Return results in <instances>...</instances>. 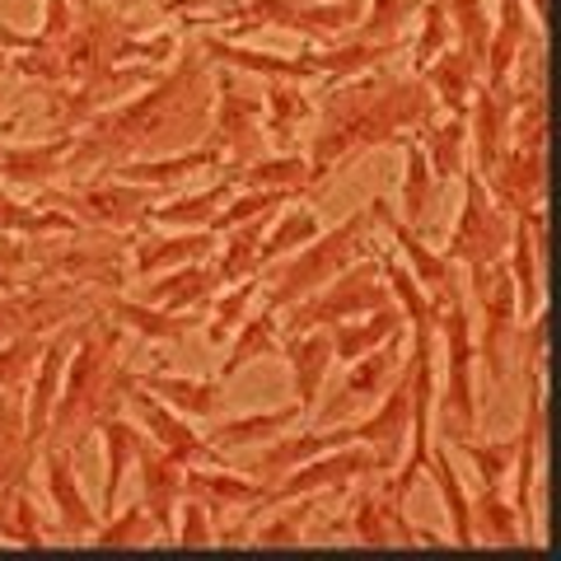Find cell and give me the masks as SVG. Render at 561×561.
I'll use <instances>...</instances> for the list:
<instances>
[{"mask_svg": "<svg viewBox=\"0 0 561 561\" xmlns=\"http://www.w3.org/2000/svg\"><path fill=\"white\" fill-rule=\"evenodd\" d=\"M360 234H365V216L346 220L337 234H328L319 249H309V253L286 272V286H276V290H272V309H276V305H295V300H300V295H309L313 286H323L328 276H337V272H342V262L356 253Z\"/></svg>", "mask_w": 561, "mask_h": 561, "instance_id": "cell-1", "label": "cell"}, {"mask_svg": "<svg viewBox=\"0 0 561 561\" xmlns=\"http://www.w3.org/2000/svg\"><path fill=\"white\" fill-rule=\"evenodd\" d=\"M449 402H445V435L463 440L472 431V342H468V309L463 300H449Z\"/></svg>", "mask_w": 561, "mask_h": 561, "instance_id": "cell-2", "label": "cell"}, {"mask_svg": "<svg viewBox=\"0 0 561 561\" xmlns=\"http://www.w3.org/2000/svg\"><path fill=\"white\" fill-rule=\"evenodd\" d=\"M501 239H505V216H501V210L486 202L482 183L468 173V206H463L459 230H454L449 257H468L472 267H486V257L501 249Z\"/></svg>", "mask_w": 561, "mask_h": 561, "instance_id": "cell-3", "label": "cell"}, {"mask_svg": "<svg viewBox=\"0 0 561 561\" xmlns=\"http://www.w3.org/2000/svg\"><path fill=\"white\" fill-rule=\"evenodd\" d=\"M122 398L131 402V408L140 412V421H146V426L154 431V440H160V449L169 454V459H179V463H192V459H206V463H216V468H225V459L216 449H210L206 440H197V435H192L187 426L179 416H169L160 402H150V393H140L131 379H122Z\"/></svg>", "mask_w": 561, "mask_h": 561, "instance_id": "cell-4", "label": "cell"}, {"mask_svg": "<svg viewBox=\"0 0 561 561\" xmlns=\"http://www.w3.org/2000/svg\"><path fill=\"white\" fill-rule=\"evenodd\" d=\"M47 486L57 496V511H61V534L66 538H80V534H94V511L84 505L76 478H70V459L51 449L47 454Z\"/></svg>", "mask_w": 561, "mask_h": 561, "instance_id": "cell-5", "label": "cell"}, {"mask_svg": "<svg viewBox=\"0 0 561 561\" xmlns=\"http://www.w3.org/2000/svg\"><path fill=\"white\" fill-rule=\"evenodd\" d=\"M179 459H169L164 449H146V468H140V478H146V511L150 519L169 529V515H173V501H179Z\"/></svg>", "mask_w": 561, "mask_h": 561, "instance_id": "cell-6", "label": "cell"}, {"mask_svg": "<svg viewBox=\"0 0 561 561\" xmlns=\"http://www.w3.org/2000/svg\"><path fill=\"white\" fill-rule=\"evenodd\" d=\"M290 351V365H295V389H300V408L309 412L313 408V393H319V383L328 375V360H332V337L328 332H313V337H290L286 342Z\"/></svg>", "mask_w": 561, "mask_h": 561, "instance_id": "cell-7", "label": "cell"}, {"mask_svg": "<svg viewBox=\"0 0 561 561\" xmlns=\"http://www.w3.org/2000/svg\"><path fill=\"white\" fill-rule=\"evenodd\" d=\"M375 459L370 454H337V459H323V463H309L305 472H295L286 486H276V501L280 496H300V491H313V486H328V482H346L356 472H370Z\"/></svg>", "mask_w": 561, "mask_h": 561, "instance_id": "cell-8", "label": "cell"}, {"mask_svg": "<svg viewBox=\"0 0 561 561\" xmlns=\"http://www.w3.org/2000/svg\"><path fill=\"white\" fill-rule=\"evenodd\" d=\"M76 342V332H61V342L47 351L43 370H38V393H33V416H28V435L38 440L47 431V412H51V398H57V379H61V365H66V351Z\"/></svg>", "mask_w": 561, "mask_h": 561, "instance_id": "cell-9", "label": "cell"}, {"mask_svg": "<svg viewBox=\"0 0 561 561\" xmlns=\"http://www.w3.org/2000/svg\"><path fill=\"white\" fill-rule=\"evenodd\" d=\"M146 383L164 402H173V408H183L192 416L216 412V402H220V383H202V379H146Z\"/></svg>", "mask_w": 561, "mask_h": 561, "instance_id": "cell-10", "label": "cell"}, {"mask_svg": "<svg viewBox=\"0 0 561 561\" xmlns=\"http://www.w3.org/2000/svg\"><path fill=\"white\" fill-rule=\"evenodd\" d=\"M290 421V412H267V416H243V421H225V426L206 431V445H253L262 435H276Z\"/></svg>", "mask_w": 561, "mask_h": 561, "instance_id": "cell-11", "label": "cell"}, {"mask_svg": "<svg viewBox=\"0 0 561 561\" xmlns=\"http://www.w3.org/2000/svg\"><path fill=\"white\" fill-rule=\"evenodd\" d=\"M267 351H276V319H272V309H267V313H257V319H249V328L239 332L234 356L225 360V375H234L239 365H249V360H257V356H267Z\"/></svg>", "mask_w": 561, "mask_h": 561, "instance_id": "cell-12", "label": "cell"}, {"mask_svg": "<svg viewBox=\"0 0 561 561\" xmlns=\"http://www.w3.org/2000/svg\"><path fill=\"white\" fill-rule=\"evenodd\" d=\"M117 319L127 323V328H136L140 337H154V342L183 337L187 323H192V319H169L164 309H146V305H117Z\"/></svg>", "mask_w": 561, "mask_h": 561, "instance_id": "cell-13", "label": "cell"}, {"mask_svg": "<svg viewBox=\"0 0 561 561\" xmlns=\"http://www.w3.org/2000/svg\"><path fill=\"white\" fill-rule=\"evenodd\" d=\"M164 249H154V243H136V267L140 272H154L160 262H179V257H192L210 249V234H192V239H160Z\"/></svg>", "mask_w": 561, "mask_h": 561, "instance_id": "cell-14", "label": "cell"}, {"mask_svg": "<svg viewBox=\"0 0 561 561\" xmlns=\"http://www.w3.org/2000/svg\"><path fill=\"white\" fill-rule=\"evenodd\" d=\"M435 482H440V491H445V501H449V515H454V538L463 542H472V524H468V501H463V491H459V482H454V468H449V459H445V449L435 454Z\"/></svg>", "mask_w": 561, "mask_h": 561, "instance_id": "cell-15", "label": "cell"}, {"mask_svg": "<svg viewBox=\"0 0 561 561\" xmlns=\"http://www.w3.org/2000/svg\"><path fill=\"white\" fill-rule=\"evenodd\" d=\"M515 272H519V290H524V300H519V309L529 313H538V280H534V216H529V225H519V234H515Z\"/></svg>", "mask_w": 561, "mask_h": 561, "instance_id": "cell-16", "label": "cell"}, {"mask_svg": "<svg viewBox=\"0 0 561 561\" xmlns=\"http://www.w3.org/2000/svg\"><path fill=\"white\" fill-rule=\"evenodd\" d=\"M61 146H43V150H24V154H0V164H10L5 173L20 183H43L51 169H57Z\"/></svg>", "mask_w": 561, "mask_h": 561, "instance_id": "cell-17", "label": "cell"}, {"mask_svg": "<svg viewBox=\"0 0 561 561\" xmlns=\"http://www.w3.org/2000/svg\"><path fill=\"white\" fill-rule=\"evenodd\" d=\"M187 491H202V496H216L225 505H239V501H257L262 496V486H253V482L210 478V472H187Z\"/></svg>", "mask_w": 561, "mask_h": 561, "instance_id": "cell-18", "label": "cell"}, {"mask_svg": "<svg viewBox=\"0 0 561 561\" xmlns=\"http://www.w3.org/2000/svg\"><path fill=\"white\" fill-rule=\"evenodd\" d=\"M313 230H319V220H313V210H295V216L286 220V225H276L272 230V239H267V249H262L257 257L267 262V257H276V253H290V249H300V239H309Z\"/></svg>", "mask_w": 561, "mask_h": 561, "instance_id": "cell-19", "label": "cell"}, {"mask_svg": "<svg viewBox=\"0 0 561 561\" xmlns=\"http://www.w3.org/2000/svg\"><path fill=\"white\" fill-rule=\"evenodd\" d=\"M389 332H398V313H375V323L370 328H351V332H337V351L346 360H356L365 346H375V342H383L389 337Z\"/></svg>", "mask_w": 561, "mask_h": 561, "instance_id": "cell-20", "label": "cell"}, {"mask_svg": "<svg viewBox=\"0 0 561 561\" xmlns=\"http://www.w3.org/2000/svg\"><path fill=\"white\" fill-rule=\"evenodd\" d=\"M426 187H431L426 150H421V146H412V169H408V187H402V202H408V220H421V210H426Z\"/></svg>", "mask_w": 561, "mask_h": 561, "instance_id": "cell-21", "label": "cell"}, {"mask_svg": "<svg viewBox=\"0 0 561 561\" xmlns=\"http://www.w3.org/2000/svg\"><path fill=\"white\" fill-rule=\"evenodd\" d=\"M463 127L454 122V127H445V131H431V160H435V173L440 179H449L454 169H459V150H463Z\"/></svg>", "mask_w": 561, "mask_h": 561, "instance_id": "cell-22", "label": "cell"}, {"mask_svg": "<svg viewBox=\"0 0 561 561\" xmlns=\"http://www.w3.org/2000/svg\"><path fill=\"white\" fill-rule=\"evenodd\" d=\"M253 280H243V286H234L230 295L220 300V309H216V323H210V342H225V332H230L234 323H239V313H243V305L253 300Z\"/></svg>", "mask_w": 561, "mask_h": 561, "instance_id": "cell-23", "label": "cell"}, {"mask_svg": "<svg viewBox=\"0 0 561 561\" xmlns=\"http://www.w3.org/2000/svg\"><path fill=\"white\" fill-rule=\"evenodd\" d=\"M463 445H468V440H463ZM468 459L482 468V482H486V486H501L505 463H511V445H468Z\"/></svg>", "mask_w": 561, "mask_h": 561, "instance_id": "cell-24", "label": "cell"}, {"mask_svg": "<svg viewBox=\"0 0 561 561\" xmlns=\"http://www.w3.org/2000/svg\"><path fill=\"white\" fill-rule=\"evenodd\" d=\"M305 113H309V103L295 94V90H272V117H276L272 127H276V131H290V122L305 117Z\"/></svg>", "mask_w": 561, "mask_h": 561, "instance_id": "cell-25", "label": "cell"}, {"mask_svg": "<svg viewBox=\"0 0 561 561\" xmlns=\"http://www.w3.org/2000/svg\"><path fill=\"white\" fill-rule=\"evenodd\" d=\"M305 515H309V505H295L286 519H276L272 529H262L257 538H262V542H300V524H305Z\"/></svg>", "mask_w": 561, "mask_h": 561, "instance_id": "cell-26", "label": "cell"}, {"mask_svg": "<svg viewBox=\"0 0 561 561\" xmlns=\"http://www.w3.org/2000/svg\"><path fill=\"white\" fill-rule=\"evenodd\" d=\"M183 534H179V542H187V548H202V542H210V524H206V515H202V505H183Z\"/></svg>", "mask_w": 561, "mask_h": 561, "instance_id": "cell-27", "label": "cell"}, {"mask_svg": "<svg viewBox=\"0 0 561 561\" xmlns=\"http://www.w3.org/2000/svg\"><path fill=\"white\" fill-rule=\"evenodd\" d=\"M150 534H154V529H150L146 519H140V511H131V515L117 519V529H103L99 542H127V538H150Z\"/></svg>", "mask_w": 561, "mask_h": 561, "instance_id": "cell-28", "label": "cell"}]
</instances>
